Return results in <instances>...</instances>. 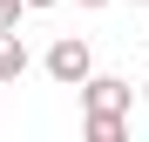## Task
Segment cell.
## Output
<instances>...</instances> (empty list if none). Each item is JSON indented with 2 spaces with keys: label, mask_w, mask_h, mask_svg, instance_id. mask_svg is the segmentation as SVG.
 I'll list each match as a JSON object with an SVG mask.
<instances>
[{
  "label": "cell",
  "mask_w": 149,
  "mask_h": 142,
  "mask_svg": "<svg viewBox=\"0 0 149 142\" xmlns=\"http://www.w3.org/2000/svg\"><path fill=\"white\" fill-rule=\"evenodd\" d=\"M122 135H129L122 115H88V142H122Z\"/></svg>",
  "instance_id": "obj_4"
},
{
  "label": "cell",
  "mask_w": 149,
  "mask_h": 142,
  "mask_svg": "<svg viewBox=\"0 0 149 142\" xmlns=\"http://www.w3.org/2000/svg\"><path fill=\"white\" fill-rule=\"evenodd\" d=\"M74 88H81L88 115H129V81H115V75H95V68H88Z\"/></svg>",
  "instance_id": "obj_1"
},
{
  "label": "cell",
  "mask_w": 149,
  "mask_h": 142,
  "mask_svg": "<svg viewBox=\"0 0 149 142\" xmlns=\"http://www.w3.org/2000/svg\"><path fill=\"white\" fill-rule=\"evenodd\" d=\"M136 7H142V0H136Z\"/></svg>",
  "instance_id": "obj_9"
},
{
  "label": "cell",
  "mask_w": 149,
  "mask_h": 142,
  "mask_svg": "<svg viewBox=\"0 0 149 142\" xmlns=\"http://www.w3.org/2000/svg\"><path fill=\"white\" fill-rule=\"evenodd\" d=\"M20 75H27V41L14 27H0V81H20Z\"/></svg>",
  "instance_id": "obj_3"
},
{
  "label": "cell",
  "mask_w": 149,
  "mask_h": 142,
  "mask_svg": "<svg viewBox=\"0 0 149 142\" xmlns=\"http://www.w3.org/2000/svg\"><path fill=\"white\" fill-rule=\"evenodd\" d=\"M81 7H109V0H81Z\"/></svg>",
  "instance_id": "obj_7"
},
{
  "label": "cell",
  "mask_w": 149,
  "mask_h": 142,
  "mask_svg": "<svg viewBox=\"0 0 149 142\" xmlns=\"http://www.w3.org/2000/svg\"><path fill=\"white\" fill-rule=\"evenodd\" d=\"M142 102H149V81H142Z\"/></svg>",
  "instance_id": "obj_8"
},
{
  "label": "cell",
  "mask_w": 149,
  "mask_h": 142,
  "mask_svg": "<svg viewBox=\"0 0 149 142\" xmlns=\"http://www.w3.org/2000/svg\"><path fill=\"white\" fill-rule=\"evenodd\" d=\"M88 68H95V54H88V41H74V34H61L54 47H47V75H54L61 88H74V81L88 75Z\"/></svg>",
  "instance_id": "obj_2"
},
{
  "label": "cell",
  "mask_w": 149,
  "mask_h": 142,
  "mask_svg": "<svg viewBox=\"0 0 149 142\" xmlns=\"http://www.w3.org/2000/svg\"><path fill=\"white\" fill-rule=\"evenodd\" d=\"M20 20V0H0V27H14Z\"/></svg>",
  "instance_id": "obj_5"
},
{
  "label": "cell",
  "mask_w": 149,
  "mask_h": 142,
  "mask_svg": "<svg viewBox=\"0 0 149 142\" xmlns=\"http://www.w3.org/2000/svg\"><path fill=\"white\" fill-rule=\"evenodd\" d=\"M20 7H54V0H20Z\"/></svg>",
  "instance_id": "obj_6"
}]
</instances>
